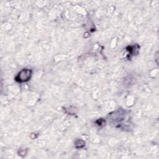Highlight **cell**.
Listing matches in <instances>:
<instances>
[{
  "label": "cell",
  "mask_w": 159,
  "mask_h": 159,
  "mask_svg": "<svg viewBox=\"0 0 159 159\" xmlns=\"http://www.w3.org/2000/svg\"><path fill=\"white\" fill-rule=\"evenodd\" d=\"M32 71L30 69L24 68L21 70L15 77V80L18 83H24L28 81L32 76Z\"/></svg>",
  "instance_id": "obj_1"
}]
</instances>
